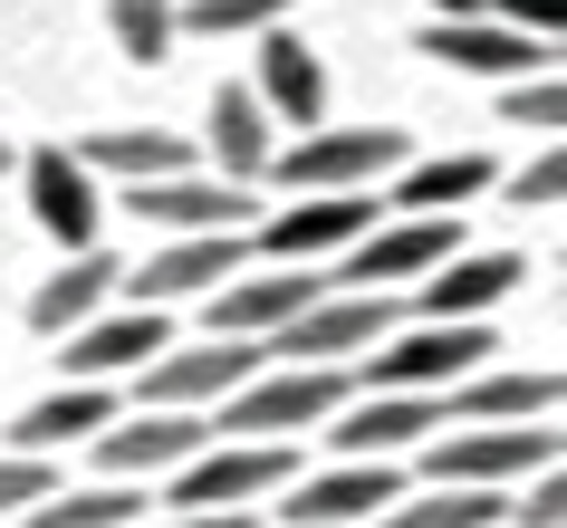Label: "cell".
I'll return each instance as SVG.
<instances>
[{"label":"cell","mask_w":567,"mask_h":528,"mask_svg":"<svg viewBox=\"0 0 567 528\" xmlns=\"http://www.w3.org/2000/svg\"><path fill=\"white\" fill-rule=\"evenodd\" d=\"M481 355H501L481 318H433L414 337H375L365 346V394H443V384L472 375Z\"/></svg>","instance_id":"obj_1"},{"label":"cell","mask_w":567,"mask_h":528,"mask_svg":"<svg viewBox=\"0 0 567 528\" xmlns=\"http://www.w3.org/2000/svg\"><path fill=\"white\" fill-rule=\"evenodd\" d=\"M347 394H357V384L337 375V365H299V355H289V375H240L231 394H221V423H212V433H260V442H279V433L328 423Z\"/></svg>","instance_id":"obj_2"},{"label":"cell","mask_w":567,"mask_h":528,"mask_svg":"<svg viewBox=\"0 0 567 528\" xmlns=\"http://www.w3.org/2000/svg\"><path fill=\"white\" fill-rule=\"evenodd\" d=\"M269 174L289 193H357V183L404 174V125H337V135H299L289 154H269Z\"/></svg>","instance_id":"obj_3"},{"label":"cell","mask_w":567,"mask_h":528,"mask_svg":"<svg viewBox=\"0 0 567 528\" xmlns=\"http://www.w3.org/2000/svg\"><path fill=\"white\" fill-rule=\"evenodd\" d=\"M365 231H375V183L279 203L269 221H250V250H269V260H337V250H347V240H365Z\"/></svg>","instance_id":"obj_4"},{"label":"cell","mask_w":567,"mask_h":528,"mask_svg":"<svg viewBox=\"0 0 567 528\" xmlns=\"http://www.w3.org/2000/svg\"><path fill=\"white\" fill-rule=\"evenodd\" d=\"M538 462H558V433L548 423H472V433L423 442V480H529Z\"/></svg>","instance_id":"obj_5"},{"label":"cell","mask_w":567,"mask_h":528,"mask_svg":"<svg viewBox=\"0 0 567 528\" xmlns=\"http://www.w3.org/2000/svg\"><path fill=\"white\" fill-rule=\"evenodd\" d=\"M289 442H221V452H193V462H174V509H240V499H269L289 490Z\"/></svg>","instance_id":"obj_6"},{"label":"cell","mask_w":567,"mask_h":528,"mask_svg":"<svg viewBox=\"0 0 567 528\" xmlns=\"http://www.w3.org/2000/svg\"><path fill=\"white\" fill-rule=\"evenodd\" d=\"M375 337H394V298L385 289H357V298H308L289 327H269L260 346L269 355H308V365H337V355H365Z\"/></svg>","instance_id":"obj_7"},{"label":"cell","mask_w":567,"mask_h":528,"mask_svg":"<svg viewBox=\"0 0 567 528\" xmlns=\"http://www.w3.org/2000/svg\"><path fill=\"white\" fill-rule=\"evenodd\" d=\"M231 269H250V231H174L145 269H135V279H116V289H125V298H145V308H174V298L221 289Z\"/></svg>","instance_id":"obj_8"},{"label":"cell","mask_w":567,"mask_h":528,"mask_svg":"<svg viewBox=\"0 0 567 528\" xmlns=\"http://www.w3.org/2000/svg\"><path fill=\"white\" fill-rule=\"evenodd\" d=\"M414 49L443 59V68H472V77H538V68H558V39H529V30H509V20H481V10L433 20Z\"/></svg>","instance_id":"obj_9"},{"label":"cell","mask_w":567,"mask_h":528,"mask_svg":"<svg viewBox=\"0 0 567 528\" xmlns=\"http://www.w3.org/2000/svg\"><path fill=\"white\" fill-rule=\"evenodd\" d=\"M328 289L308 260H279V269H231L221 289H203L212 298V337H269V327H289L308 308V298Z\"/></svg>","instance_id":"obj_10"},{"label":"cell","mask_w":567,"mask_h":528,"mask_svg":"<svg viewBox=\"0 0 567 528\" xmlns=\"http://www.w3.org/2000/svg\"><path fill=\"white\" fill-rule=\"evenodd\" d=\"M385 499H404V462H394V452H347V470L289 490V528H357V519H375Z\"/></svg>","instance_id":"obj_11"},{"label":"cell","mask_w":567,"mask_h":528,"mask_svg":"<svg viewBox=\"0 0 567 528\" xmlns=\"http://www.w3.org/2000/svg\"><path fill=\"white\" fill-rule=\"evenodd\" d=\"M260 337H212V346L174 355V346H154L135 375H145V404H221L240 375H260Z\"/></svg>","instance_id":"obj_12"},{"label":"cell","mask_w":567,"mask_h":528,"mask_svg":"<svg viewBox=\"0 0 567 528\" xmlns=\"http://www.w3.org/2000/svg\"><path fill=\"white\" fill-rule=\"evenodd\" d=\"M203 442H212V423H193V404H145L125 433L96 423V462H106V480H154V470L193 462Z\"/></svg>","instance_id":"obj_13"},{"label":"cell","mask_w":567,"mask_h":528,"mask_svg":"<svg viewBox=\"0 0 567 528\" xmlns=\"http://www.w3.org/2000/svg\"><path fill=\"white\" fill-rule=\"evenodd\" d=\"M20 183H30V211H39V231L59 240V250H87V240H96L106 193H96V174H87L68 145H39L30 164H20Z\"/></svg>","instance_id":"obj_14"},{"label":"cell","mask_w":567,"mask_h":528,"mask_svg":"<svg viewBox=\"0 0 567 528\" xmlns=\"http://www.w3.org/2000/svg\"><path fill=\"white\" fill-rule=\"evenodd\" d=\"M154 346H174V308H145V298H135L125 318H78L59 365L78 384H106V375H125V365H145Z\"/></svg>","instance_id":"obj_15"},{"label":"cell","mask_w":567,"mask_h":528,"mask_svg":"<svg viewBox=\"0 0 567 528\" xmlns=\"http://www.w3.org/2000/svg\"><path fill=\"white\" fill-rule=\"evenodd\" d=\"M125 203H135V221H164V231H250V193L240 183H203L193 164L135 183Z\"/></svg>","instance_id":"obj_16"},{"label":"cell","mask_w":567,"mask_h":528,"mask_svg":"<svg viewBox=\"0 0 567 528\" xmlns=\"http://www.w3.org/2000/svg\"><path fill=\"white\" fill-rule=\"evenodd\" d=\"M462 240H452L443 211H414V221H394V231H365L337 250V279H365V289H385V279H423L433 260H452Z\"/></svg>","instance_id":"obj_17"},{"label":"cell","mask_w":567,"mask_h":528,"mask_svg":"<svg viewBox=\"0 0 567 528\" xmlns=\"http://www.w3.org/2000/svg\"><path fill=\"white\" fill-rule=\"evenodd\" d=\"M328 423H337V433H328L337 452H414V442L443 433L452 413H443V394H365V404L347 394Z\"/></svg>","instance_id":"obj_18"},{"label":"cell","mask_w":567,"mask_h":528,"mask_svg":"<svg viewBox=\"0 0 567 528\" xmlns=\"http://www.w3.org/2000/svg\"><path fill=\"white\" fill-rule=\"evenodd\" d=\"M443 413H462V423H548L558 413V365H501V375H462L443 384Z\"/></svg>","instance_id":"obj_19"},{"label":"cell","mask_w":567,"mask_h":528,"mask_svg":"<svg viewBox=\"0 0 567 528\" xmlns=\"http://www.w3.org/2000/svg\"><path fill=\"white\" fill-rule=\"evenodd\" d=\"M519 279H529L519 250H452V260L423 269V318H481V308H501Z\"/></svg>","instance_id":"obj_20"},{"label":"cell","mask_w":567,"mask_h":528,"mask_svg":"<svg viewBox=\"0 0 567 528\" xmlns=\"http://www.w3.org/2000/svg\"><path fill=\"white\" fill-rule=\"evenodd\" d=\"M250 96L269 106V125H299V135H308V125H328V68L308 59L279 20L260 30V87H250Z\"/></svg>","instance_id":"obj_21"},{"label":"cell","mask_w":567,"mask_h":528,"mask_svg":"<svg viewBox=\"0 0 567 528\" xmlns=\"http://www.w3.org/2000/svg\"><path fill=\"white\" fill-rule=\"evenodd\" d=\"M116 279H125V269L106 260L96 240H87V250H68V269H59V279H39V298H30V327H39V337H68L78 318H96V308L116 298Z\"/></svg>","instance_id":"obj_22"},{"label":"cell","mask_w":567,"mask_h":528,"mask_svg":"<svg viewBox=\"0 0 567 528\" xmlns=\"http://www.w3.org/2000/svg\"><path fill=\"white\" fill-rule=\"evenodd\" d=\"M509 519V490L501 480H433L423 499H385L375 528H501Z\"/></svg>","instance_id":"obj_23"},{"label":"cell","mask_w":567,"mask_h":528,"mask_svg":"<svg viewBox=\"0 0 567 528\" xmlns=\"http://www.w3.org/2000/svg\"><path fill=\"white\" fill-rule=\"evenodd\" d=\"M78 164H87V174H116V183H154V174H183L193 145L164 135V125H106V135L78 145Z\"/></svg>","instance_id":"obj_24"},{"label":"cell","mask_w":567,"mask_h":528,"mask_svg":"<svg viewBox=\"0 0 567 528\" xmlns=\"http://www.w3.org/2000/svg\"><path fill=\"white\" fill-rule=\"evenodd\" d=\"M212 154H221V183H260L269 174V106L250 87H221L212 96Z\"/></svg>","instance_id":"obj_25"},{"label":"cell","mask_w":567,"mask_h":528,"mask_svg":"<svg viewBox=\"0 0 567 528\" xmlns=\"http://www.w3.org/2000/svg\"><path fill=\"white\" fill-rule=\"evenodd\" d=\"M96 423H116V394H106V384H68V394H49V404L20 413L10 452H59V442H87Z\"/></svg>","instance_id":"obj_26"},{"label":"cell","mask_w":567,"mask_h":528,"mask_svg":"<svg viewBox=\"0 0 567 528\" xmlns=\"http://www.w3.org/2000/svg\"><path fill=\"white\" fill-rule=\"evenodd\" d=\"M30 528H135L145 519V480H96V490H49L20 509Z\"/></svg>","instance_id":"obj_27"},{"label":"cell","mask_w":567,"mask_h":528,"mask_svg":"<svg viewBox=\"0 0 567 528\" xmlns=\"http://www.w3.org/2000/svg\"><path fill=\"white\" fill-rule=\"evenodd\" d=\"M472 193H491V164H481V154H443V164H414V174L394 183L404 211H462Z\"/></svg>","instance_id":"obj_28"},{"label":"cell","mask_w":567,"mask_h":528,"mask_svg":"<svg viewBox=\"0 0 567 528\" xmlns=\"http://www.w3.org/2000/svg\"><path fill=\"white\" fill-rule=\"evenodd\" d=\"M299 0H174V39H240V30H269L289 20Z\"/></svg>","instance_id":"obj_29"},{"label":"cell","mask_w":567,"mask_h":528,"mask_svg":"<svg viewBox=\"0 0 567 528\" xmlns=\"http://www.w3.org/2000/svg\"><path fill=\"white\" fill-rule=\"evenodd\" d=\"M106 30L135 68H154V59H174V0H106Z\"/></svg>","instance_id":"obj_30"},{"label":"cell","mask_w":567,"mask_h":528,"mask_svg":"<svg viewBox=\"0 0 567 528\" xmlns=\"http://www.w3.org/2000/svg\"><path fill=\"white\" fill-rule=\"evenodd\" d=\"M509 125H567V87H558V68H538V77H509Z\"/></svg>","instance_id":"obj_31"},{"label":"cell","mask_w":567,"mask_h":528,"mask_svg":"<svg viewBox=\"0 0 567 528\" xmlns=\"http://www.w3.org/2000/svg\"><path fill=\"white\" fill-rule=\"evenodd\" d=\"M59 480H49V452H0V519L10 509H30V499H49Z\"/></svg>","instance_id":"obj_32"},{"label":"cell","mask_w":567,"mask_h":528,"mask_svg":"<svg viewBox=\"0 0 567 528\" xmlns=\"http://www.w3.org/2000/svg\"><path fill=\"white\" fill-rule=\"evenodd\" d=\"M509 519H519V528H558V519H567V480H558V462H538V470H529V499H509Z\"/></svg>","instance_id":"obj_33"},{"label":"cell","mask_w":567,"mask_h":528,"mask_svg":"<svg viewBox=\"0 0 567 528\" xmlns=\"http://www.w3.org/2000/svg\"><path fill=\"white\" fill-rule=\"evenodd\" d=\"M501 20H509V30H529V39H558L567 0H501Z\"/></svg>","instance_id":"obj_34"},{"label":"cell","mask_w":567,"mask_h":528,"mask_svg":"<svg viewBox=\"0 0 567 528\" xmlns=\"http://www.w3.org/2000/svg\"><path fill=\"white\" fill-rule=\"evenodd\" d=\"M509 193H519V203H558V193H567V164H558V154H538V164L509 183Z\"/></svg>","instance_id":"obj_35"},{"label":"cell","mask_w":567,"mask_h":528,"mask_svg":"<svg viewBox=\"0 0 567 528\" xmlns=\"http://www.w3.org/2000/svg\"><path fill=\"white\" fill-rule=\"evenodd\" d=\"M164 528H250V509H183V519H164Z\"/></svg>","instance_id":"obj_36"},{"label":"cell","mask_w":567,"mask_h":528,"mask_svg":"<svg viewBox=\"0 0 567 528\" xmlns=\"http://www.w3.org/2000/svg\"><path fill=\"white\" fill-rule=\"evenodd\" d=\"M423 10H433V20H462V10H481V0H423Z\"/></svg>","instance_id":"obj_37"},{"label":"cell","mask_w":567,"mask_h":528,"mask_svg":"<svg viewBox=\"0 0 567 528\" xmlns=\"http://www.w3.org/2000/svg\"><path fill=\"white\" fill-rule=\"evenodd\" d=\"M0 174H10V145H0Z\"/></svg>","instance_id":"obj_38"}]
</instances>
